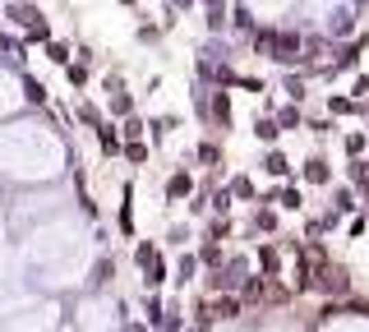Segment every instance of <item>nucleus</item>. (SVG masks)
Listing matches in <instances>:
<instances>
[{"label": "nucleus", "mask_w": 369, "mask_h": 332, "mask_svg": "<svg viewBox=\"0 0 369 332\" xmlns=\"http://www.w3.org/2000/svg\"><path fill=\"white\" fill-rule=\"evenodd\" d=\"M346 152H365V134H351V138H346Z\"/></svg>", "instance_id": "5701e85b"}, {"label": "nucleus", "mask_w": 369, "mask_h": 332, "mask_svg": "<svg viewBox=\"0 0 369 332\" xmlns=\"http://www.w3.org/2000/svg\"><path fill=\"white\" fill-rule=\"evenodd\" d=\"M282 208H305V203H300V189H282Z\"/></svg>", "instance_id": "9b49d317"}, {"label": "nucleus", "mask_w": 369, "mask_h": 332, "mask_svg": "<svg viewBox=\"0 0 369 332\" xmlns=\"http://www.w3.org/2000/svg\"><path fill=\"white\" fill-rule=\"evenodd\" d=\"M231 19H235V28H240V32H249V28H254V19H249V10H235Z\"/></svg>", "instance_id": "a211bd4d"}, {"label": "nucleus", "mask_w": 369, "mask_h": 332, "mask_svg": "<svg viewBox=\"0 0 369 332\" xmlns=\"http://www.w3.org/2000/svg\"><path fill=\"white\" fill-rule=\"evenodd\" d=\"M263 171H268V176H286V171H291V162H286L282 152H268V157H263Z\"/></svg>", "instance_id": "7ed1b4c3"}, {"label": "nucleus", "mask_w": 369, "mask_h": 332, "mask_svg": "<svg viewBox=\"0 0 369 332\" xmlns=\"http://www.w3.org/2000/svg\"><path fill=\"white\" fill-rule=\"evenodd\" d=\"M97 143H102V152H116L120 148V134H116L111 125H102V129H97Z\"/></svg>", "instance_id": "39448f33"}, {"label": "nucleus", "mask_w": 369, "mask_h": 332, "mask_svg": "<svg viewBox=\"0 0 369 332\" xmlns=\"http://www.w3.org/2000/svg\"><path fill=\"white\" fill-rule=\"evenodd\" d=\"M213 208H217V212H226V208H231V189H222V194H213Z\"/></svg>", "instance_id": "412c9836"}, {"label": "nucleus", "mask_w": 369, "mask_h": 332, "mask_svg": "<svg viewBox=\"0 0 369 332\" xmlns=\"http://www.w3.org/2000/svg\"><path fill=\"white\" fill-rule=\"evenodd\" d=\"M194 268H199L194 258H180V277H176V282H189V277H194Z\"/></svg>", "instance_id": "aec40b11"}, {"label": "nucleus", "mask_w": 369, "mask_h": 332, "mask_svg": "<svg viewBox=\"0 0 369 332\" xmlns=\"http://www.w3.org/2000/svg\"><path fill=\"white\" fill-rule=\"evenodd\" d=\"M328 106H333V116H346V111H355V102H346V97H333Z\"/></svg>", "instance_id": "6ab92c4d"}, {"label": "nucleus", "mask_w": 369, "mask_h": 332, "mask_svg": "<svg viewBox=\"0 0 369 332\" xmlns=\"http://www.w3.org/2000/svg\"><path fill=\"white\" fill-rule=\"evenodd\" d=\"M189 189H194V180H189L184 171H180V176H171V180H167V198H184V194H189Z\"/></svg>", "instance_id": "f03ea898"}, {"label": "nucleus", "mask_w": 369, "mask_h": 332, "mask_svg": "<svg viewBox=\"0 0 369 332\" xmlns=\"http://www.w3.org/2000/svg\"><path fill=\"white\" fill-rule=\"evenodd\" d=\"M254 129H259V138H277V121H268V116H263Z\"/></svg>", "instance_id": "4468645a"}, {"label": "nucleus", "mask_w": 369, "mask_h": 332, "mask_svg": "<svg viewBox=\"0 0 369 332\" xmlns=\"http://www.w3.org/2000/svg\"><path fill=\"white\" fill-rule=\"evenodd\" d=\"M46 56H51L56 65H65V61H70V46H65V42H46Z\"/></svg>", "instance_id": "6e6552de"}, {"label": "nucleus", "mask_w": 369, "mask_h": 332, "mask_svg": "<svg viewBox=\"0 0 369 332\" xmlns=\"http://www.w3.org/2000/svg\"><path fill=\"white\" fill-rule=\"evenodd\" d=\"M346 28H355V19L341 10V14H333V32H346Z\"/></svg>", "instance_id": "f8f14e48"}, {"label": "nucleus", "mask_w": 369, "mask_h": 332, "mask_svg": "<svg viewBox=\"0 0 369 332\" xmlns=\"http://www.w3.org/2000/svg\"><path fill=\"white\" fill-rule=\"evenodd\" d=\"M231 198H254V185L249 180H231Z\"/></svg>", "instance_id": "9d476101"}, {"label": "nucleus", "mask_w": 369, "mask_h": 332, "mask_svg": "<svg viewBox=\"0 0 369 332\" xmlns=\"http://www.w3.org/2000/svg\"><path fill=\"white\" fill-rule=\"evenodd\" d=\"M125 332H143V328H138V323H129V328H125Z\"/></svg>", "instance_id": "b1692460"}, {"label": "nucleus", "mask_w": 369, "mask_h": 332, "mask_svg": "<svg viewBox=\"0 0 369 332\" xmlns=\"http://www.w3.org/2000/svg\"><path fill=\"white\" fill-rule=\"evenodd\" d=\"M70 83L83 88V83H88V70H83V65H70Z\"/></svg>", "instance_id": "2eb2a0df"}, {"label": "nucleus", "mask_w": 369, "mask_h": 332, "mask_svg": "<svg viewBox=\"0 0 369 332\" xmlns=\"http://www.w3.org/2000/svg\"><path fill=\"white\" fill-rule=\"evenodd\" d=\"M259 263H263V272L273 277V272H277V263H282V258H277V249H273V245H259Z\"/></svg>", "instance_id": "423d86ee"}, {"label": "nucleus", "mask_w": 369, "mask_h": 332, "mask_svg": "<svg viewBox=\"0 0 369 332\" xmlns=\"http://www.w3.org/2000/svg\"><path fill=\"white\" fill-rule=\"evenodd\" d=\"M125 157H129V162H143L148 148H143V143H125Z\"/></svg>", "instance_id": "dca6fc26"}, {"label": "nucleus", "mask_w": 369, "mask_h": 332, "mask_svg": "<svg viewBox=\"0 0 369 332\" xmlns=\"http://www.w3.org/2000/svg\"><path fill=\"white\" fill-rule=\"evenodd\" d=\"M300 176H305V185H328V180H333V171H328V162H323V157H309Z\"/></svg>", "instance_id": "f257e3e1"}, {"label": "nucleus", "mask_w": 369, "mask_h": 332, "mask_svg": "<svg viewBox=\"0 0 369 332\" xmlns=\"http://www.w3.org/2000/svg\"><path fill=\"white\" fill-rule=\"evenodd\" d=\"M23 92H28V102H37V106L46 102V88L37 83V79H23Z\"/></svg>", "instance_id": "0eeeda50"}, {"label": "nucleus", "mask_w": 369, "mask_h": 332, "mask_svg": "<svg viewBox=\"0 0 369 332\" xmlns=\"http://www.w3.org/2000/svg\"><path fill=\"white\" fill-rule=\"evenodd\" d=\"M138 268H148V263H153V258H157V249H153V245H138Z\"/></svg>", "instance_id": "ddd939ff"}, {"label": "nucleus", "mask_w": 369, "mask_h": 332, "mask_svg": "<svg viewBox=\"0 0 369 332\" xmlns=\"http://www.w3.org/2000/svg\"><path fill=\"white\" fill-rule=\"evenodd\" d=\"M138 134H143V125H138L134 116H129V121H125V138H138Z\"/></svg>", "instance_id": "4be33fe9"}, {"label": "nucleus", "mask_w": 369, "mask_h": 332, "mask_svg": "<svg viewBox=\"0 0 369 332\" xmlns=\"http://www.w3.org/2000/svg\"><path fill=\"white\" fill-rule=\"evenodd\" d=\"M213 314L217 318H235V314H240V300H235V295H222V300L213 304Z\"/></svg>", "instance_id": "20e7f679"}, {"label": "nucleus", "mask_w": 369, "mask_h": 332, "mask_svg": "<svg viewBox=\"0 0 369 332\" xmlns=\"http://www.w3.org/2000/svg\"><path fill=\"white\" fill-rule=\"evenodd\" d=\"M162 282H167V268H162V263H148V287H162Z\"/></svg>", "instance_id": "1a4fd4ad"}, {"label": "nucleus", "mask_w": 369, "mask_h": 332, "mask_svg": "<svg viewBox=\"0 0 369 332\" xmlns=\"http://www.w3.org/2000/svg\"><path fill=\"white\" fill-rule=\"evenodd\" d=\"M203 263H208V268H222V249L208 245V249H203Z\"/></svg>", "instance_id": "f3484780"}]
</instances>
